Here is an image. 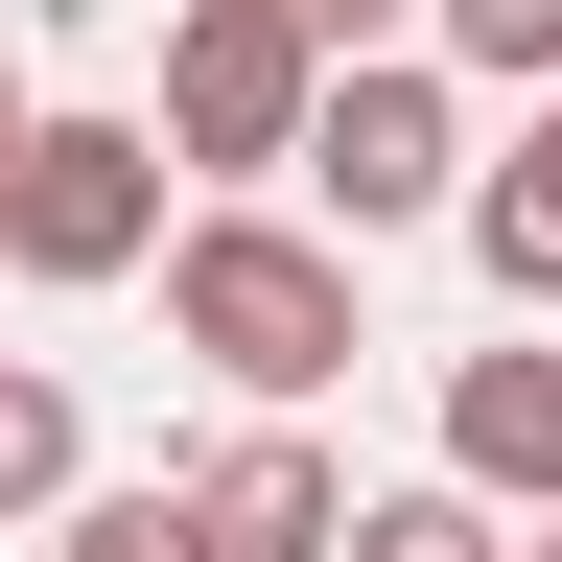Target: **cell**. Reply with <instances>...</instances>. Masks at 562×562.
<instances>
[{
  "instance_id": "cell-1",
  "label": "cell",
  "mask_w": 562,
  "mask_h": 562,
  "mask_svg": "<svg viewBox=\"0 0 562 562\" xmlns=\"http://www.w3.org/2000/svg\"><path fill=\"white\" fill-rule=\"evenodd\" d=\"M140 258H165V328H188L235 398H328L351 351H375V328H351V235H281V211H188V235H140Z\"/></svg>"
},
{
  "instance_id": "cell-2",
  "label": "cell",
  "mask_w": 562,
  "mask_h": 562,
  "mask_svg": "<svg viewBox=\"0 0 562 562\" xmlns=\"http://www.w3.org/2000/svg\"><path fill=\"white\" fill-rule=\"evenodd\" d=\"M140 235H165V140L140 117H24L0 140V281L94 305V281H140Z\"/></svg>"
},
{
  "instance_id": "cell-3",
  "label": "cell",
  "mask_w": 562,
  "mask_h": 562,
  "mask_svg": "<svg viewBox=\"0 0 562 562\" xmlns=\"http://www.w3.org/2000/svg\"><path fill=\"white\" fill-rule=\"evenodd\" d=\"M281 165L328 188V235H422V211L469 188V117H446V70H422V47H328Z\"/></svg>"
},
{
  "instance_id": "cell-4",
  "label": "cell",
  "mask_w": 562,
  "mask_h": 562,
  "mask_svg": "<svg viewBox=\"0 0 562 562\" xmlns=\"http://www.w3.org/2000/svg\"><path fill=\"white\" fill-rule=\"evenodd\" d=\"M305 24H281V0H188V24H165V117H140V140H165V165H211V188H258L281 165V140H305Z\"/></svg>"
},
{
  "instance_id": "cell-5",
  "label": "cell",
  "mask_w": 562,
  "mask_h": 562,
  "mask_svg": "<svg viewBox=\"0 0 562 562\" xmlns=\"http://www.w3.org/2000/svg\"><path fill=\"white\" fill-rule=\"evenodd\" d=\"M328 516H351V469L305 446V398H258L235 446L188 469V562H328Z\"/></svg>"
},
{
  "instance_id": "cell-6",
  "label": "cell",
  "mask_w": 562,
  "mask_h": 562,
  "mask_svg": "<svg viewBox=\"0 0 562 562\" xmlns=\"http://www.w3.org/2000/svg\"><path fill=\"white\" fill-rule=\"evenodd\" d=\"M446 492L562 516V351H539V305H516V351H469V375H446Z\"/></svg>"
},
{
  "instance_id": "cell-7",
  "label": "cell",
  "mask_w": 562,
  "mask_h": 562,
  "mask_svg": "<svg viewBox=\"0 0 562 562\" xmlns=\"http://www.w3.org/2000/svg\"><path fill=\"white\" fill-rule=\"evenodd\" d=\"M469 258H492V305H562V70H539V117H516V165H469Z\"/></svg>"
},
{
  "instance_id": "cell-8",
  "label": "cell",
  "mask_w": 562,
  "mask_h": 562,
  "mask_svg": "<svg viewBox=\"0 0 562 562\" xmlns=\"http://www.w3.org/2000/svg\"><path fill=\"white\" fill-rule=\"evenodd\" d=\"M328 562H516V516L422 469V492H351V516H328Z\"/></svg>"
},
{
  "instance_id": "cell-9",
  "label": "cell",
  "mask_w": 562,
  "mask_h": 562,
  "mask_svg": "<svg viewBox=\"0 0 562 562\" xmlns=\"http://www.w3.org/2000/svg\"><path fill=\"white\" fill-rule=\"evenodd\" d=\"M70 469H94V446H70V375H47V351H0V516H47Z\"/></svg>"
},
{
  "instance_id": "cell-10",
  "label": "cell",
  "mask_w": 562,
  "mask_h": 562,
  "mask_svg": "<svg viewBox=\"0 0 562 562\" xmlns=\"http://www.w3.org/2000/svg\"><path fill=\"white\" fill-rule=\"evenodd\" d=\"M47 562H188V469L165 492H94V469H70L47 492Z\"/></svg>"
},
{
  "instance_id": "cell-11",
  "label": "cell",
  "mask_w": 562,
  "mask_h": 562,
  "mask_svg": "<svg viewBox=\"0 0 562 562\" xmlns=\"http://www.w3.org/2000/svg\"><path fill=\"white\" fill-rule=\"evenodd\" d=\"M422 24H446V70H492V94L562 70V0H422Z\"/></svg>"
},
{
  "instance_id": "cell-12",
  "label": "cell",
  "mask_w": 562,
  "mask_h": 562,
  "mask_svg": "<svg viewBox=\"0 0 562 562\" xmlns=\"http://www.w3.org/2000/svg\"><path fill=\"white\" fill-rule=\"evenodd\" d=\"M281 24H305V47H398L422 0H281Z\"/></svg>"
},
{
  "instance_id": "cell-13",
  "label": "cell",
  "mask_w": 562,
  "mask_h": 562,
  "mask_svg": "<svg viewBox=\"0 0 562 562\" xmlns=\"http://www.w3.org/2000/svg\"><path fill=\"white\" fill-rule=\"evenodd\" d=\"M0 140H24V70H0Z\"/></svg>"
},
{
  "instance_id": "cell-14",
  "label": "cell",
  "mask_w": 562,
  "mask_h": 562,
  "mask_svg": "<svg viewBox=\"0 0 562 562\" xmlns=\"http://www.w3.org/2000/svg\"><path fill=\"white\" fill-rule=\"evenodd\" d=\"M516 562H562V516H539V539H516Z\"/></svg>"
}]
</instances>
